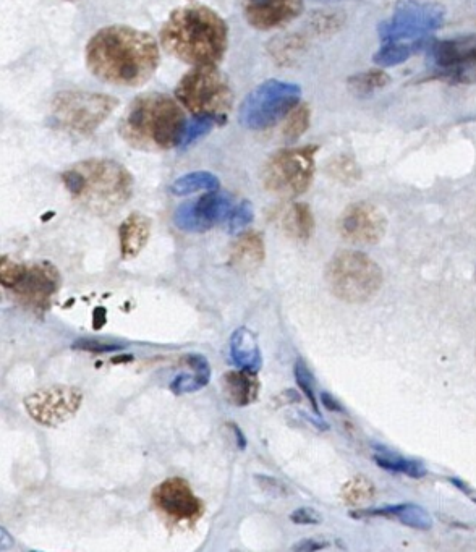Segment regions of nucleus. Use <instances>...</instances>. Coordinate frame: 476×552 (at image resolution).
I'll use <instances>...</instances> for the list:
<instances>
[{
	"mask_svg": "<svg viewBox=\"0 0 476 552\" xmlns=\"http://www.w3.org/2000/svg\"><path fill=\"white\" fill-rule=\"evenodd\" d=\"M386 214L371 203H355L340 217V235L358 245H373L386 235Z\"/></svg>",
	"mask_w": 476,
	"mask_h": 552,
	"instance_id": "nucleus-14",
	"label": "nucleus"
},
{
	"mask_svg": "<svg viewBox=\"0 0 476 552\" xmlns=\"http://www.w3.org/2000/svg\"><path fill=\"white\" fill-rule=\"evenodd\" d=\"M321 399H323V404L326 405V408L331 410V412H342V407H340L339 402H337L334 397H331V395L324 392V394L321 395Z\"/></svg>",
	"mask_w": 476,
	"mask_h": 552,
	"instance_id": "nucleus-40",
	"label": "nucleus"
},
{
	"mask_svg": "<svg viewBox=\"0 0 476 552\" xmlns=\"http://www.w3.org/2000/svg\"><path fill=\"white\" fill-rule=\"evenodd\" d=\"M425 52L431 78L451 85H476V34L433 39Z\"/></svg>",
	"mask_w": 476,
	"mask_h": 552,
	"instance_id": "nucleus-11",
	"label": "nucleus"
},
{
	"mask_svg": "<svg viewBox=\"0 0 476 552\" xmlns=\"http://www.w3.org/2000/svg\"><path fill=\"white\" fill-rule=\"evenodd\" d=\"M219 179L211 172H192L175 180L170 187V192L175 196L193 195L198 192H217Z\"/></svg>",
	"mask_w": 476,
	"mask_h": 552,
	"instance_id": "nucleus-25",
	"label": "nucleus"
},
{
	"mask_svg": "<svg viewBox=\"0 0 476 552\" xmlns=\"http://www.w3.org/2000/svg\"><path fill=\"white\" fill-rule=\"evenodd\" d=\"M222 387L227 399L237 407L253 404L260 394V381L256 378V374L243 370L229 371L224 376Z\"/></svg>",
	"mask_w": 476,
	"mask_h": 552,
	"instance_id": "nucleus-21",
	"label": "nucleus"
},
{
	"mask_svg": "<svg viewBox=\"0 0 476 552\" xmlns=\"http://www.w3.org/2000/svg\"><path fill=\"white\" fill-rule=\"evenodd\" d=\"M222 120L216 119V117H209V115H198L192 124L187 125L185 135H183L182 146H190L195 141L203 138L204 135H208L214 127L222 125Z\"/></svg>",
	"mask_w": 476,
	"mask_h": 552,
	"instance_id": "nucleus-31",
	"label": "nucleus"
},
{
	"mask_svg": "<svg viewBox=\"0 0 476 552\" xmlns=\"http://www.w3.org/2000/svg\"><path fill=\"white\" fill-rule=\"evenodd\" d=\"M290 520L297 523V525H318V523H321V515L315 509L302 507V509L295 510L294 514L290 515Z\"/></svg>",
	"mask_w": 476,
	"mask_h": 552,
	"instance_id": "nucleus-36",
	"label": "nucleus"
},
{
	"mask_svg": "<svg viewBox=\"0 0 476 552\" xmlns=\"http://www.w3.org/2000/svg\"><path fill=\"white\" fill-rule=\"evenodd\" d=\"M60 285V274L51 263H34L26 266L22 281L13 287V293L23 305L44 310L51 303Z\"/></svg>",
	"mask_w": 476,
	"mask_h": 552,
	"instance_id": "nucleus-16",
	"label": "nucleus"
},
{
	"mask_svg": "<svg viewBox=\"0 0 476 552\" xmlns=\"http://www.w3.org/2000/svg\"><path fill=\"white\" fill-rule=\"evenodd\" d=\"M433 38L413 41V43H381L379 51L374 54L373 62L378 67H394L404 64L405 60L415 56L418 52L428 49Z\"/></svg>",
	"mask_w": 476,
	"mask_h": 552,
	"instance_id": "nucleus-23",
	"label": "nucleus"
},
{
	"mask_svg": "<svg viewBox=\"0 0 476 552\" xmlns=\"http://www.w3.org/2000/svg\"><path fill=\"white\" fill-rule=\"evenodd\" d=\"M389 75L384 70H368V72L358 73L355 77L349 78V88L357 96H368L374 91L381 90L389 85Z\"/></svg>",
	"mask_w": 476,
	"mask_h": 552,
	"instance_id": "nucleus-27",
	"label": "nucleus"
},
{
	"mask_svg": "<svg viewBox=\"0 0 476 552\" xmlns=\"http://www.w3.org/2000/svg\"><path fill=\"white\" fill-rule=\"evenodd\" d=\"M446 10L434 2L400 0L391 17L379 25L381 43H413L431 38L433 31L441 28Z\"/></svg>",
	"mask_w": 476,
	"mask_h": 552,
	"instance_id": "nucleus-10",
	"label": "nucleus"
},
{
	"mask_svg": "<svg viewBox=\"0 0 476 552\" xmlns=\"http://www.w3.org/2000/svg\"><path fill=\"white\" fill-rule=\"evenodd\" d=\"M302 98V88L281 80L264 81L240 106V124L250 130H266L289 117Z\"/></svg>",
	"mask_w": 476,
	"mask_h": 552,
	"instance_id": "nucleus-8",
	"label": "nucleus"
},
{
	"mask_svg": "<svg viewBox=\"0 0 476 552\" xmlns=\"http://www.w3.org/2000/svg\"><path fill=\"white\" fill-rule=\"evenodd\" d=\"M230 428H232V431H234L235 436H237V444L240 449H245V446H247V439H245V436H243L242 431H240V428H238L237 425H229Z\"/></svg>",
	"mask_w": 476,
	"mask_h": 552,
	"instance_id": "nucleus-42",
	"label": "nucleus"
},
{
	"mask_svg": "<svg viewBox=\"0 0 476 552\" xmlns=\"http://www.w3.org/2000/svg\"><path fill=\"white\" fill-rule=\"evenodd\" d=\"M124 345L114 344V342H106L102 339H80L73 344V349L83 350V352L90 353H111L117 352V350H122Z\"/></svg>",
	"mask_w": 476,
	"mask_h": 552,
	"instance_id": "nucleus-35",
	"label": "nucleus"
},
{
	"mask_svg": "<svg viewBox=\"0 0 476 552\" xmlns=\"http://www.w3.org/2000/svg\"><path fill=\"white\" fill-rule=\"evenodd\" d=\"M154 506L177 522H195L203 514V502L183 478L162 481L153 493Z\"/></svg>",
	"mask_w": 476,
	"mask_h": 552,
	"instance_id": "nucleus-15",
	"label": "nucleus"
},
{
	"mask_svg": "<svg viewBox=\"0 0 476 552\" xmlns=\"http://www.w3.org/2000/svg\"><path fill=\"white\" fill-rule=\"evenodd\" d=\"M161 43L170 56L185 64L216 65L229 46V26L213 9L188 5L170 13L162 25Z\"/></svg>",
	"mask_w": 476,
	"mask_h": 552,
	"instance_id": "nucleus-2",
	"label": "nucleus"
},
{
	"mask_svg": "<svg viewBox=\"0 0 476 552\" xmlns=\"http://www.w3.org/2000/svg\"><path fill=\"white\" fill-rule=\"evenodd\" d=\"M25 271V264L10 260L9 256H4L0 261V279H2L5 289L12 290L18 282L22 281Z\"/></svg>",
	"mask_w": 476,
	"mask_h": 552,
	"instance_id": "nucleus-34",
	"label": "nucleus"
},
{
	"mask_svg": "<svg viewBox=\"0 0 476 552\" xmlns=\"http://www.w3.org/2000/svg\"><path fill=\"white\" fill-rule=\"evenodd\" d=\"M23 404L38 425L54 428L77 415L83 392L73 386H49L28 395Z\"/></svg>",
	"mask_w": 476,
	"mask_h": 552,
	"instance_id": "nucleus-12",
	"label": "nucleus"
},
{
	"mask_svg": "<svg viewBox=\"0 0 476 552\" xmlns=\"http://www.w3.org/2000/svg\"><path fill=\"white\" fill-rule=\"evenodd\" d=\"M62 182L78 203L99 214L124 206L133 193L132 174L112 159L78 162L65 170Z\"/></svg>",
	"mask_w": 476,
	"mask_h": 552,
	"instance_id": "nucleus-4",
	"label": "nucleus"
},
{
	"mask_svg": "<svg viewBox=\"0 0 476 552\" xmlns=\"http://www.w3.org/2000/svg\"><path fill=\"white\" fill-rule=\"evenodd\" d=\"M355 519H368V517H383V519L397 520L405 527L415 530L428 531L433 527V519L425 509L415 504H400V506L381 507V509L358 510L352 512Z\"/></svg>",
	"mask_w": 476,
	"mask_h": 552,
	"instance_id": "nucleus-18",
	"label": "nucleus"
},
{
	"mask_svg": "<svg viewBox=\"0 0 476 552\" xmlns=\"http://www.w3.org/2000/svg\"><path fill=\"white\" fill-rule=\"evenodd\" d=\"M151 235V221L140 213H133L119 227L120 253L125 260L140 255Z\"/></svg>",
	"mask_w": 476,
	"mask_h": 552,
	"instance_id": "nucleus-19",
	"label": "nucleus"
},
{
	"mask_svg": "<svg viewBox=\"0 0 476 552\" xmlns=\"http://www.w3.org/2000/svg\"><path fill=\"white\" fill-rule=\"evenodd\" d=\"M295 379H297V384L300 386V389H302L306 399L310 400L313 410L319 413L318 400H316L315 394V384H313L315 381H313L310 370L306 368L302 360H298L297 363H295Z\"/></svg>",
	"mask_w": 476,
	"mask_h": 552,
	"instance_id": "nucleus-33",
	"label": "nucleus"
},
{
	"mask_svg": "<svg viewBox=\"0 0 476 552\" xmlns=\"http://www.w3.org/2000/svg\"><path fill=\"white\" fill-rule=\"evenodd\" d=\"M175 98L185 109L226 122L232 109L229 81L214 65H201L183 75L175 88Z\"/></svg>",
	"mask_w": 476,
	"mask_h": 552,
	"instance_id": "nucleus-7",
	"label": "nucleus"
},
{
	"mask_svg": "<svg viewBox=\"0 0 476 552\" xmlns=\"http://www.w3.org/2000/svg\"><path fill=\"white\" fill-rule=\"evenodd\" d=\"M282 227L289 237L306 242L315 232V217L311 213L310 206L303 203H295L285 211L282 216Z\"/></svg>",
	"mask_w": 476,
	"mask_h": 552,
	"instance_id": "nucleus-24",
	"label": "nucleus"
},
{
	"mask_svg": "<svg viewBox=\"0 0 476 552\" xmlns=\"http://www.w3.org/2000/svg\"><path fill=\"white\" fill-rule=\"evenodd\" d=\"M256 480L260 483L261 488L268 489L271 493L281 494L285 491V486H282L279 481L268 478V476H256Z\"/></svg>",
	"mask_w": 476,
	"mask_h": 552,
	"instance_id": "nucleus-38",
	"label": "nucleus"
},
{
	"mask_svg": "<svg viewBox=\"0 0 476 552\" xmlns=\"http://www.w3.org/2000/svg\"><path fill=\"white\" fill-rule=\"evenodd\" d=\"M374 496V485L365 476H355L342 486L340 497L344 499L345 504L350 506H360L365 502L371 501Z\"/></svg>",
	"mask_w": 476,
	"mask_h": 552,
	"instance_id": "nucleus-28",
	"label": "nucleus"
},
{
	"mask_svg": "<svg viewBox=\"0 0 476 552\" xmlns=\"http://www.w3.org/2000/svg\"><path fill=\"white\" fill-rule=\"evenodd\" d=\"M179 104L166 94L149 93L132 102L122 117L119 133L122 140L140 151H167L182 146L187 130Z\"/></svg>",
	"mask_w": 476,
	"mask_h": 552,
	"instance_id": "nucleus-3",
	"label": "nucleus"
},
{
	"mask_svg": "<svg viewBox=\"0 0 476 552\" xmlns=\"http://www.w3.org/2000/svg\"><path fill=\"white\" fill-rule=\"evenodd\" d=\"M315 2H321V4H332V2H344V0H315Z\"/></svg>",
	"mask_w": 476,
	"mask_h": 552,
	"instance_id": "nucleus-43",
	"label": "nucleus"
},
{
	"mask_svg": "<svg viewBox=\"0 0 476 552\" xmlns=\"http://www.w3.org/2000/svg\"><path fill=\"white\" fill-rule=\"evenodd\" d=\"M374 462L387 472L402 473V475L412 476V478H423L426 475V468L420 462L404 459V457L391 454V452H379L374 455Z\"/></svg>",
	"mask_w": 476,
	"mask_h": 552,
	"instance_id": "nucleus-26",
	"label": "nucleus"
},
{
	"mask_svg": "<svg viewBox=\"0 0 476 552\" xmlns=\"http://www.w3.org/2000/svg\"><path fill=\"white\" fill-rule=\"evenodd\" d=\"M211 379V373L195 371L193 373L179 374L177 378L170 383V391L175 395L192 394V392L201 391Z\"/></svg>",
	"mask_w": 476,
	"mask_h": 552,
	"instance_id": "nucleus-29",
	"label": "nucleus"
},
{
	"mask_svg": "<svg viewBox=\"0 0 476 552\" xmlns=\"http://www.w3.org/2000/svg\"><path fill=\"white\" fill-rule=\"evenodd\" d=\"M230 358H232L238 370L255 374L261 370L263 360H261L258 342L247 327H240L230 337Z\"/></svg>",
	"mask_w": 476,
	"mask_h": 552,
	"instance_id": "nucleus-20",
	"label": "nucleus"
},
{
	"mask_svg": "<svg viewBox=\"0 0 476 552\" xmlns=\"http://www.w3.org/2000/svg\"><path fill=\"white\" fill-rule=\"evenodd\" d=\"M253 217H255V213H253V206H251L250 201L238 203L237 206L232 209L229 219H227V226H229L230 234L242 232L245 227L250 226L251 222H253Z\"/></svg>",
	"mask_w": 476,
	"mask_h": 552,
	"instance_id": "nucleus-32",
	"label": "nucleus"
},
{
	"mask_svg": "<svg viewBox=\"0 0 476 552\" xmlns=\"http://www.w3.org/2000/svg\"><path fill=\"white\" fill-rule=\"evenodd\" d=\"M119 106V99L90 91H62L52 101L51 124L62 132L91 135Z\"/></svg>",
	"mask_w": 476,
	"mask_h": 552,
	"instance_id": "nucleus-6",
	"label": "nucleus"
},
{
	"mask_svg": "<svg viewBox=\"0 0 476 552\" xmlns=\"http://www.w3.org/2000/svg\"><path fill=\"white\" fill-rule=\"evenodd\" d=\"M311 112L306 104H298L294 111L290 112L289 119L284 128V136L287 141H297L310 127Z\"/></svg>",
	"mask_w": 476,
	"mask_h": 552,
	"instance_id": "nucleus-30",
	"label": "nucleus"
},
{
	"mask_svg": "<svg viewBox=\"0 0 476 552\" xmlns=\"http://www.w3.org/2000/svg\"><path fill=\"white\" fill-rule=\"evenodd\" d=\"M243 15L253 28L274 30L302 13L303 0H242Z\"/></svg>",
	"mask_w": 476,
	"mask_h": 552,
	"instance_id": "nucleus-17",
	"label": "nucleus"
},
{
	"mask_svg": "<svg viewBox=\"0 0 476 552\" xmlns=\"http://www.w3.org/2000/svg\"><path fill=\"white\" fill-rule=\"evenodd\" d=\"M0 540H2L0 541V549H2V551H7V549L12 548V536L7 533V530H0Z\"/></svg>",
	"mask_w": 476,
	"mask_h": 552,
	"instance_id": "nucleus-41",
	"label": "nucleus"
},
{
	"mask_svg": "<svg viewBox=\"0 0 476 552\" xmlns=\"http://www.w3.org/2000/svg\"><path fill=\"white\" fill-rule=\"evenodd\" d=\"M319 146L285 148L272 154L263 169L264 187L285 198L302 195L315 177L316 153Z\"/></svg>",
	"mask_w": 476,
	"mask_h": 552,
	"instance_id": "nucleus-9",
	"label": "nucleus"
},
{
	"mask_svg": "<svg viewBox=\"0 0 476 552\" xmlns=\"http://www.w3.org/2000/svg\"><path fill=\"white\" fill-rule=\"evenodd\" d=\"M452 485L455 486V488L459 489V491H462V493L465 494V496L470 497L473 502H476V489L472 488V486H468L465 481L457 480V478H451Z\"/></svg>",
	"mask_w": 476,
	"mask_h": 552,
	"instance_id": "nucleus-39",
	"label": "nucleus"
},
{
	"mask_svg": "<svg viewBox=\"0 0 476 552\" xmlns=\"http://www.w3.org/2000/svg\"><path fill=\"white\" fill-rule=\"evenodd\" d=\"M328 548V543H324V541H318V540H303L302 543L295 544L294 551L298 552H311V551H319V549H326Z\"/></svg>",
	"mask_w": 476,
	"mask_h": 552,
	"instance_id": "nucleus-37",
	"label": "nucleus"
},
{
	"mask_svg": "<svg viewBox=\"0 0 476 552\" xmlns=\"http://www.w3.org/2000/svg\"><path fill=\"white\" fill-rule=\"evenodd\" d=\"M230 261L242 271L256 269L264 261V242L258 232H245L235 240L230 251Z\"/></svg>",
	"mask_w": 476,
	"mask_h": 552,
	"instance_id": "nucleus-22",
	"label": "nucleus"
},
{
	"mask_svg": "<svg viewBox=\"0 0 476 552\" xmlns=\"http://www.w3.org/2000/svg\"><path fill=\"white\" fill-rule=\"evenodd\" d=\"M329 289L347 303H365L383 285V271L370 256L360 251H339L326 269Z\"/></svg>",
	"mask_w": 476,
	"mask_h": 552,
	"instance_id": "nucleus-5",
	"label": "nucleus"
},
{
	"mask_svg": "<svg viewBox=\"0 0 476 552\" xmlns=\"http://www.w3.org/2000/svg\"><path fill=\"white\" fill-rule=\"evenodd\" d=\"M94 77L115 86H141L159 67V47L151 34L132 26L102 28L86 46Z\"/></svg>",
	"mask_w": 476,
	"mask_h": 552,
	"instance_id": "nucleus-1",
	"label": "nucleus"
},
{
	"mask_svg": "<svg viewBox=\"0 0 476 552\" xmlns=\"http://www.w3.org/2000/svg\"><path fill=\"white\" fill-rule=\"evenodd\" d=\"M232 196L227 193L208 192L200 200L188 201L177 208L174 224L183 232L201 234L229 219L234 209Z\"/></svg>",
	"mask_w": 476,
	"mask_h": 552,
	"instance_id": "nucleus-13",
	"label": "nucleus"
}]
</instances>
